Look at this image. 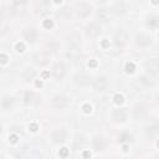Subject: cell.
Instances as JSON below:
<instances>
[{"label": "cell", "mask_w": 159, "mask_h": 159, "mask_svg": "<svg viewBox=\"0 0 159 159\" xmlns=\"http://www.w3.org/2000/svg\"><path fill=\"white\" fill-rule=\"evenodd\" d=\"M67 45L70 47V51H75L78 50L80 45H81V36L78 32H72L68 35L67 37Z\"/></svg>", "instance_id": "obj_1"}, {"label": "cell", "mask_w": 159, "mask_h": 159, "mask_svg": "<svg viewBox=\"0 0 159 159\" xmlns=\"http://www.w3.org/2000/svg\"><path fill=\"white\" fill-rule=\"evenodd\" d=\"M50 58H51L50 53H47V52H45V51L37 52V53H35L34 57H32L34 62H35L37 66H45V65H47V63L50 62Z\"/></svg>", "instance_id": "obj_2"}, {"label": "cell", "mask_w": 159, "mask_h": 159, "mask_svg": "<svg viewBox=\"0 0 159 159\" xmlns=\"http://www.w3.org/2000/svg\"><path fill=\"white\" fill-rule=\"evenodd\" d=\"M52 103L56 108H66L68 104H70V98L65 94H56L53 98H52Z\"/></svg>", "instance_id": "obj_3"}, {"label": "cell", "mask_w": 159, "mask_h": 159, "mask_svg": "<svg viewBox=\"0 0 159 159\" xmlns=\"http://www.w3.org/2000/svg\"><path fill=\"white\" fill-rule=\"evenodd\" d=\"M127 42V34L123 30H118L114 34V45L119 48H122Z\"/></svg>", "instance_id": "obj_4"}, {"label": "cell", "mask_w": 159, "mask_h": 159, "mask_svg": "<svg viewBox=\"0 0 159 159\" xmlns=\"http://www.w3.org/2000/svg\"><path fill=\"white\" fill-rule=\"evenodd\" d=\"M66 73V67L62 62H57L53 68H52V76L56 78V80H61Z\"/></svg>", "instance_id": "obj_5"}, {"label": "cell", "mask_w": 159, "mask_h": 159, "mask_svg": "<svg viewBox=\"0 0 159 159\" xmlns=\"http://www.w3.org/2000/svg\"><path fill=\"white\" fill-rule=\"evenodd\" d=\"M107 87H108V81H107L106 77H97V78L93 81V88H94L96 91L102 92V91L107 89Z\"/></svg>", "instance_id": "obj_6"}, {"label": "cell", "mask_w": 159, "mask_h": 159, "mask_svg": "<svg viewBox=\"0 0 159 159\" xmlns=\"http://www.w3.org/2000/svg\"><path fill=\"white\" fill-rule=\"evenodd\" d=\"M145 66H147L149 75H155L159 71V60L158 58H150L149 61H147Z\"/></svg>", "instance_id": "obj_7"}, {"label": "cell", "mask_w": 159, "mask_h": 159, "mask_svg": "<svg viewBox=\"0 0 159 159\" xmlns=\"http://www.w3.org/2000/svg\"><path fill=\"white\" fill-rule=\"evenodd\" d=\"M89 12H91V6L88 4L82 2L77 5V15L80 17H86L87 15H89Z\"/></svg>", "instance_id": "obj_8"}, {"label": "cell", "mask_w": 159, "mask_h": 159, "mask_svg": "<svg viewBox=\"0 0 159 159\" xmlns=\"http://www.w3.org/2000/svg\"><path fill=\"white\" fill-rule=\"evenodd\" d=\"M24 36L25 39L29 41V42H34L36 39H37V32L34 27H27L25 31H24Z\"/></svg>", "instance_id": "obj_9"}, {"label": "cell", "mask_w": 159, "mask_h": 159, "mask_svg": "<svg viewBox=\"0 0 159 159\" xmlns=\"http://www.w3.org/2000/svg\"><path fill=\"white\" fill-rule=\"evenodd\" d=\"M125 117H127V113H125V111L123 108H119V109H114L113 111L112 118L116 122H123V120H125Z\"/></svg>", "instance_id": "obj_10"}, {"label": "cell", "mask_w": 159, "mask_h": 159, "mask_svg": "<svg viewBox=\"0 0 159 159\" xmlns=\"http://www.w3.org/2000/svg\"><path fill=\"white\" fill-rule=\"evenodd\" d=\"M98 32H99V26H98L97 24H94V22L89 24V25L86 27V34H87V36H89V37L97 36Z\"/></svg>", "instance_id": "obj_11"}, {"label": "cell", "mask_w": 159, "mask_h": 159, "mask_svg": "<svg viewBox=\"0 0 159 159\" xmlns=\"http://www.w3.org/2000/svg\"><path fill=\"white\" fill-rule=\"evenodd\" d=\"M65 138H66V133H65V130H62V129L55 130V132L52 133V139H53V142H55V143L63 142V140H65Z\"/></svg>", "instance_id": "obj_12"}, {"label": "cell", "mask_w": 159, "mask_h": 159, "mask_svg": "<svg viewBox=\"0 0 159 159\" xmlns=\"http://www.w3.org/2000/svg\"><path fill=\"white\" fill-rule=\"evenodd\" d=\"M137 43H138L139 46H148V45L150 43V37L147 36V35L140 34V35L137 36Z\"/></svg>", "instance_id": "obj_13"}, {"label": "cell", "mask_w": 159, "mask_h": 159, "mask_svg": "<svg viewBox=\"0 0 159 159\" xmlns=\"http://www.w3.org/2000/svg\"><path fill=\"white\" fill-rule=\"evenodd\" d=\"M75 82H76L77 84H80V86H86V84H88V83H89L88 77H87L86 75H83V73L77 75V76L75 77Z\"/></svg>", "instance_id": "obj_14"}, {"label": "cell", "mask_w": 159, "mask_h": 159, "mask_svg": "<svg viewBox=\"0 0 159 159\" xmlns=\"http://www.w3.org/2000/svg\"><path fill=\"white\" fill-rule=\"evenodd\" d=\"M144 113H145V108H144V106H142V104H137V106L134 107V109H133V116H134V118H140Z\"/></svg>", "instance_id": "obj_15"}, {"label": "cell", "mask_w": 159, "mask_h": 159, "mask_svg": "<svg viewBox=\"0 0 159 159\" xmlns=\"http://www.w3.org/2000/svg\"><path fill=\"white\" fill-rule=\"evenodd\" d=\"M93 147H94V149H97V150H103V148H104V140H103V138L96 137V138L93 139Z\"/></svg>", "instance_id": "obj_16"}, {"label": "cell", "mask_w": 159, "mask_h": 159, "mask_svg": "<svg viewBox=\"0 0 159 159\" xmlns=\"http://www.w3.org/2000/svg\"><path fill=\"white\" fill-rule=\"evenodd\" d=\"M35 71L32 70V68H27V70H25V72L22 73V78L25 80V81H30V80H32L34 77H35Z\"/></svg>", "instance_id": "obj_17"}, {"label": "cell", "mask_w": 159, "mask_h": 159, "mask_svg": "<svg viewBox=\"0 0 159 159\" xmlns=\"http://www.w3.org/2000/svg\"><path fill=\"white\" fill-rule=\"evenodd\" d=\"M140 82L143 83V86H145V87H148V86H152L153 84V78H152V76L148 73V75H145V76H143L142 78H140Z\"/></svg>", "instance_id": "obj_18"}, {"label": "cell", "mask_w": 159, "mask_h": 159, "mask_svg": "<svg viewBox=\"0 0 159 159\" xmlns=\"http://www.w3.org/2000/svg\"><path fill=\"white\" fill-rule=\"evenodd\" d=\"M112 11H114L116 14H123V12L125 11V7H124L123 2H117V4L113 6V10H112Z\"/></svg>", "instance_id": "obj_19"}, {"label": "cell", "mask_w": 159, "mask_h": 159, "mask_svg": "<svg viewBox=\"0 0 159 159\" xmlns=\"http://www.w3.org/2000/svg\"><path fill=\"white\" fill-rule=\"evenodd\" d=\"M147 24H148L149 26H152V27H154V26H157V25L159 24V19H158L157 16H150V17L148 19V21H147Z\"/></svg>", "instance_id": "obj_20"}, {"label": "cell", "mask_w": 159, "mask_h": 159, "mask_svg": "<svg viewBox=\"0 0 159 159\" xmlns=\"http://www.w3.org/2000/svg\"><path fill=\"white\" fill-rule=\"evenodd\" d=\"M158 129H159L158 125H150V127L147 128V133H148L149 135H154V134L158 132Z\"/></svg>", "instance_id": "obj_21"}, {"label": "cell", "mask_w": 159, "mask_h": 159, "mask_svg": "<svg viewBox=\"0 0 159 159\" xmlns=\"http://www.w3.org/2000/svg\"><path fill=\"white\" fill-rule=\"evenodd\" d=\"M42 158V155H41V153H39V152H32L31 154H30V157H29V159H41Z\"/></svg>", "instance_id": "obj_22"}, {"label": "cell", "mask_w": 159, "mask_h": 159, "mask_svg": "<svg viewBox=\"0 0 159 159\" xmlns=\"http://www.w3.org/2000/svg\"><path fill=\"white\" fill-rule=\"evenodd\" d=\"M99 16H101L103 20H107L108 16H109V11H108V10H101V11H99Z\"/></svg>", "instance_id": "obj_23"}, {"label": "cell", "mask_w": 159, "mask_h": 159, "mask_svg": "<svg viewBox=\"0 0 159 159\" xmlns=\"http://www.w3.org/2000/svg\"><path fill=\"white\" fill-rule=\"evenodd\" d=\"M63 14H66V17L71 16V9H68V7L62 9V10H61V15H63Z\"/></svg>", "instance_id": "obj_24"}, {"label": "cell", "mask_w": 159, "mask_h": 159, "mask_svg": "<svg viewBox=\"0 0 159 159\" xmlns=\"http://www.w3.org/2000/svg\"><path fill=\"white\" fill-rule=\"evenodd\" d=\"M150 159H159V157H153V158H150Z\"/></svg>", "instance_id": "obj_25"}, {"label": "cell", "mask_w": 159, "mask_h": 159, "mask_svg": "<svg viewBox=\"0 0 159 159\" xmlns=\"http://www.w3.org/2000/svg\"><path fill=\"white\" fill-rule=\"evenodd\" d=\"M157 102L159 103V94H158V97H157Z\"/></svg>", "instance_id": "obj_26"}]
</instances>
